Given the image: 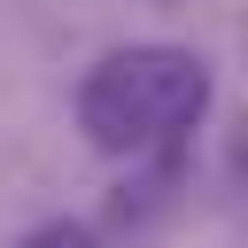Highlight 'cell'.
Returning <instances> with one entry per match:
<instances>
[{"mask_svg":"<svg viewBox=\"0 0 248 248\" xmlns=\"http://www.w3.org/2000/svg\"><path fill=\"white\" fill-rule=\"evenodd\" d=\"M209 62L178 39H124L78 78V132L108 163H178L209 116Z\"/></svg>","mask_w":248,"mask_h":248,"instance_id":"1","label":"cell"},{"mask_svg":"<svg viewBox=\"0 0 248 248\" xmlns=\"http://www.w3.org/2000/svg\"><path fill=\"white\" fill-rule=\"evenodd\" d=\"M16 248H101V232H93L85 217H46V225H31Z\"/></svg>","mask_w":248,"mask_h":248,"instance_id":"2","label":"cell"}]
</instances>
